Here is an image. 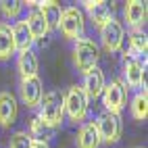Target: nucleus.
I'll return each mask as SVG.
<instances>
[{
    "label": "nucleus",
    "mask_w": 148,
    "mask_h": 148,
    "mask_svg": "<svg viewBox=\"0 0 148 148\" xmlns=\"http://www.w3.org/2000/svg\"><path fill=\"white\" fill-rule=\"evenodd\" d=\"M98 146H100V134H98L94 121L84 123L77 134V148H98Z\"/></svg>",
    "instance_id": "nucleus-14"
},
{
    "label": "nucleus",
    "mask_w": 148,
    "mask_h": 148,
    "mask_svg": "<svg viewBox=\"0 0 148 148\" xmlns=\"http://www.w3.org/2000/svg\"><path fill=\"white\" fill-rule=\"evenodd\" d=\"M84 6H86L88 15H90L94 27H98V29H100L106 21L113 19L111 17V6H108L106 2H92V0H88V2H84Z\"/></svg>",
    "instance_id": "nucleus-13"
},
{
    "label": "nucleus",
    "mask_w": 148,
    "mask_h": 148,
    "mask_svg": "<svg viewBox=\"0 0 148 148\" xmlns=\"http://www.w3.org/2000/svg\"><path fill=\"white\" fill-rule=\"evenodd\" d=\"M15 54V40L8 23H0V61H8Z\"/></svg>",
    "instance_id": "nucleus-19"
},
{
    "label": "nucleus",
    "mask_w": 148,
    "mask_h": 148,
    "mask_svg": "<svg viewBox=\"0 0 148 148\" xmlns=\"http://www.w3.org/2000/svg\"><path fill=\"white\" fill-rule=\"evenodd\" d=\"M19 96H21V100L27 108H34L40 104L42 100V82H40V77H27V79H21V86H19Z\"/></svg>",
    "instance_id": "nucleus-9"
},
{
    "label": "nucleus",
    "mask_w": 148,
    "mask_h": 148,
    "mask_svg": "<svg viewBox=\"0 0 148 148\" xmlns=\"http://www.w3.org/2000/svg\"><path fill=\"white\" fill-rule=\"evenodd\" d=\"M21 8H23V2H19V0H2L0 2V11L6 19H17Z\"/></svg>",
    "instance_id": "nucleus-23"
},
{
    "label": "nucleus",
    "mask_w": 148,
    "mask_h": 148,
    "mask_svg": "<svg viewBox=\"0 0 148 148\" xmlns=\"http://www.w3.org/2000/svg\"><path fill=\"white\" fill-rule=\"evenodd\" d=\"M104 86H106L104 73H102L98 67H94V69H90L88 73H84V86H82V90L86 92L88 100H90V98H98V96H100L102 90H104Z\"/></svg>",
    "instance_id": "nucleus-10"
},
{
    "label": "nucleus",
    "mask_w": 148,
    "mask_h": 148,
    "mask_svg": "<svg viewBox=\"0 0 148 148\" xmlns=\"http://www.w3.org/2000/svg\"><path fill=\"white\" fill-rule=\"evenodd\" d=\"M98 56H100V50H98V44L90 38H82L77 40L73 46V63L77 67V71L88 73L90 69H94L98 65Z\"/></svg>",
    "instance_id": "nucleus-2"
},
{
    "label": "nucleus",
    "mask_w": 148,
    "mask_h": 148,
    "mask_svg": "<svg viewBox=\"0 0 148 148\" xmlns=\"http://www.w3.org/2000/svg\"><path fill=\"white\" fill-rule=\"evenodd\" d=\"M123 15H125L127 25H132L134 29H140L146 23V15H148L146 2H140V0H130V2H125Z\"/></svg>",
    "instance_id": "nucleus-11"
},
{
    "label": "nucleus",
    "mask_w": 148,
    "mask_h": 148,
    "mask_svg": "<svg viewBox=\"0 0 148 148\" xmlns=\"http://www.w3.org/2000/svg\"><path fill=\"white\" fill-rule=\"evenodd\" d=\"M63 113H65V98L61 92L50 90L42 96L40 104H38V119L46 123L48 127H56L63 121Z\"/></svg>",
    "instance_id": "nucleus-1"
},
{
    "label": "nucleus",
    "mask_w": 148,
    "mask_h": 148,
    "mask_svg": "<svg viewBox=\"0 0 148 148\" xmlns=\"http://www.w3.org/2000/svg\"><path fill=\"white\" fill-rule=\"evenodd\" d=\"M17 69H19V73H21V79H27V77H36L38 75V56L34 54V50L19 52Z\"/></svg>",
    "instance_id": "nucleus-16"
},
{
    "label": "nucleus",
    "mask_w": 148,
    "mask_h": 148,
    "mask_svg": "<svg viewBox=\"0 0 148 148\" xmlns=\"http://www.w3.org/2000/svg\"><path fill=\"white\" fill-rule=\"evenodd\" d=\"M65 98V113L69 115L71 121H84L88 115V100L86 92L82 90V86H71L67 90V94H63Z\"/></svg>",
    "instance_id": "nucleus-3"
},
{
    "label": "nucleus",
    "mask_w": 148,
    "mask_h": 148,
    "mask_svg": "<svg viewBox=\"0 0 148 148\" xmlns=\"http://www.w3.org/2000/svg\"><path fill=\"white\" fill-rule=\"evenodd\" d=\"M29 148H50L46 142H36V140H32V144H29Z\"/></svg>",
    "instance_id": "nucleus-25"
},
{
    "label": "nucleus",
    "mask_w": 148,
    "mask_h": 148,
    "mask_svg": "<svg viewBox=\"0 0 148 148\" xmlns=\"http://www.w3.org/2000/svg\"><path fill=\"white\" fill-rule=\"evenodd\" d=\"M11 32H13V40H15V50H19V52L32 50L34 38H32V34H29L25 21H17V23L11 27Z\"/></svg>",
    "instance_id": "nucleus-17"
},
{
    "label": "nucleus",
    "mask_w": 148,
    "mask_h": 148,
    "mask_svg": "<svg viewBox=\"0 0 148 148\" xmlns=\"http://www.w3.org/2000/svg\"><path fill=\"white\" fill-rule=\"evenodd\" d=\"M52 132H54V127H48L46 123H42L38 117H34L32 121H29V138L36 142H46L52 138Z\"/></svg>",
    "instance_id": "nucleus-20"
},
{
    "label": "nucleus",
    "mask_w": 148,
    "mask_h": 148,
    "mask_svg": "<svg viewBox=\"0 0 148 148\" xmlns=\"http://www.w3.org/2000/svg\"><path fill=\"white\" fill-rule=\"evenodd\" d=\"M17 113H19L17 98L11 92H0V125L2 127L13 125L17 119Z\"/></svg>",
    "instance_id": "nucleus-12"
},
{
    "label": "nucleus",
    "mask_w": 148,
    "mask_h": 148,
    "mask_svg": "<svg viewBox=\"0 0 148 148\" xmlns=\"http://www.w3.org/2000/svg\"><path fill=\"white\" fill-rule=\"evenodd\" d=\"M98 134H100V142H106V144H115L117 140L121 138V117L115 115V113H100L98 119L94 121Z\"/></svg>",
    "instance_id": "nucleus-5"
},
{
    "label": "nucleus",
    "mask_w": 148,
    "mask_h": 148,
    "mask_svg": "<svg viewBox=\"0 0 148 148\" xmlns=\"http://www.w3.org/2000/svg\"><path fill=\"white\" fill-rule=\"evenodd\" d=\"M58 27H61L63 36L67 40H82L84 34V13L77 6H69L63 11L61 21H58Z\"/></svg>",
    "instance_id": "nucleus-4"
},
{
    "label": "nucleus",
    "mask_w": 148,
    "mask_h": 148,
    "mask_svg": "<svg viewBox=\"0 0 148 148\" xmlns=\"http://www.w3.org/2000/svg\"><path fill=\"white\" fill-rule=\"evenodd\" d=\"M36 6H40L38 11L42 13L44 21L48 25V32H50V29H56L58 21H61V15H63L61 4H58V2H36Z\"/></svg>",
    "instance_id": "nucleus-18"
},
{
    "label": "nucleus",
    "mask_w": 148,
    "mask_h": 148,
    "mask_svg": "<svg viewBox=\"0 0 148 148\" xmlns=\"http://www.w3.org/2000/svg\"><path fill=\"white\" fill-rule=\"evenodd\" d=\"M23 21H25V25H27V29H29V34H32L34 40H44V38H46L48 25H46L44 17H42V13L38 11V8H34V11L29 13Z\"/></svg>",
    "instance_id": "nucleus-15"
},
{
    "label": "nucleus",
    "mask_w": 148,
    "mask_h": 148,
    "mask_svg": "<svg viewBox=\"0 0 148 148\" xmlns=\"http://www.w3.org/2000/svg\"><path fill=\"white\" fill-rule=\"evenodd\" d=\"M29 144H32V138L25 132H17L8 142V148H29Z\"/></svg>",
    "instance_id": "nucleus-24"
},
{
    "label": "nucleus",
    "mask_w": 148,
    "mask_h": 148,
    "mask_svg": "<svg viewBox=\"0 0 148 148\" xmlns=\"http://www.w3.org/2000/svg\"><path fill=\"white\" fill-rule=\"evenodd\" d=\"M146 71V58L142 61V54H125L123 58V77L132 88H140L144 82Z\"/></svg>",
    "instance_id": "nucleus-6"
},
{
    "label": "nucleus",
    "mask_w": 148,
    "mask_h": 148,
    "mask_svg": "<svg viewBox=\"0 0 148 148\" xmlns=\"http://www.w3.org/2000/svg\"><path fill=\"white\" fill-rule=\"evenodd\" d=\"M123 25L119 21H115V19H111V21H106L102 27H100V42H102V48L106 52H117L123 44Z\"/></svg>",
    "instance_id": "nucleus-8"
},
{
    "label": "nucleus",
    "mask_w": 148,
    "mask_h": 148,
    "mask_svg": "<svg viewBox=\"0 0 148 148\" xmlns=\"http://www.w3.org/2000/svg\"><path fill=\"white\" fill-rule=\"evenodd\" d=\"M127 38H130V52L132 54H146L148 38H146V34L142 29H132V34Z\"/></svg>",
    "instance_id": "nucleus-21"
},
{
    "label": "nucleus",
    "mask_w": 148,
    "mask_h": 148,
    "mask_svg": "<svg viewBox=\"0 0 148 148\" xmlns=\"http://www.w3.org/2000/svg\"><path fill=\"white\" fill-rule=\"evenodd\" d=\"M104 108L108 113H115V115H119L121 113V108L125 106V98H127V92H125V86L121 79H113L111 84H106L104 86Z\"/></svg>",
    "instance_id": "nucleus-7"
},
{
    "label": "nucleus",
    "mask_w": 148,
    "mask_h": 148,
    "mask_svg": "<svg viewBox=\"0 0 148 148\" xmlns=\"http://www.w3.org/2000/svg\"><path fill=\"white\" fill-rule=\"evenodd\" d=\"M132 117L138 119V121H144L148 117V96H146V90L136 94L134 102H132Z\"/></svg>",
    "instance_id": "nucleus-22"
}]
</instances>
